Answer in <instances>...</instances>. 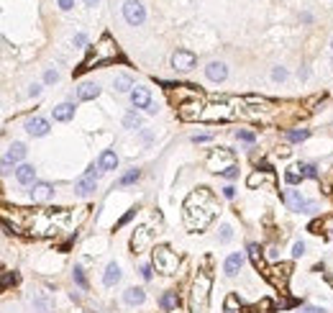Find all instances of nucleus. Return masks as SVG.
Instances as JSON below:
<instances>
[{
  "instance_id": "nucleus-1",
  "label": "nucleus",
  "mask_w": 333,
  "mask_h": 313,
  "mask_svg": "<svg viewBox=\"0 0 333 313\" xmlns=\"http://www.w3.org/2000/svg\"><path fill=\"white\" fill-rule=\"evenodd\" d=\"M80 218L82 216L74 218L69 208H44V211L13 208V229L31 231L36 236H56L62 231H72Z\"/></svg>"
},
{
  "instance_id": "nucleus-2",
  "label": "nucleus",
  "mask_w": 333,
  "mask_h": 313,
  "mask_svg": "<svg viewBox=\"0 0 333 313\" xmlns=\"http://www.w3.org/2000/svg\"><path fill=\"white\" fill-rule=\"evenodd\" d=\"M216 200L213 195H210V190L208 188H198V190H192L187 200H185V223H187V229H205L210 221L216 218Z\"/></svg>"
},
{
  "instance_id": "nucleus-3",
  "label": "nucleus",
  "mask_w": 333,
  "mask_h": 313,
  "mask_svg": "<svg viewBox=\"0 0 333 313\" xmlns=\"http://www.w3.org/2000/svg\"><path fill=\"white\" fill-rule=\"evenodd\" d=\"M113 59H118V44L113 41L111 34H103L100 41L95 44L93 49H90L87 59L80 64L77 74H82V72H87V69H93V67H100V64H108V62H113Z\"/></svg>"
},
{
  "instance_id": "nucleus-4",
  "label": "nucleus",
  "mask_w": 333,
  "mask_h": 313,
  "mask_svg": "<svg viewBox=\"0 0 333 313\" xmlns=\"http://www.w3.org/2000/svg\"><path fill=\"white\" fill-rule=\"evenodd\" d=\"M151 262H154L157 272H162V275H174L179 270V257L169 247H157L151 251Z\"/></svg>"
},
{
  "instance_id": "nucleus-5",
  "label": "nucleus",
  "mask_w": 333,
  "mask_h": 313,
  "mask_svg": "<svg viewBox=\"0 0 333 313\" xmlns=\"http://www.w3.org/2000/svg\"><path fill=\"white\" fill-rule=\"evenodd\" d=\"M231 167H236V157H233L231 149H213V152H210V157H208V170L210 172L223 175Z\"/></svg>"
},
{
  "instance_id": "nucleus-6",
  "label": "nucleus",
  "mask_w": 333,
  "mask_h": 313,
  "mask_svg": "<svg viewBox=\"0 0 333 313\" xmlns=\"http://www.w3.org/2000/svg\"><path fill=\"white\" fill-rule=\"evenodd\" d=\"M290 272H292V267L287 264V262H279V264H269L267 272H264V277H267L275 288L284 290V288H287V280H290Z\"/></svg>"
},
{
  "instance_id": "nucleus-7",
  "label": "nucleus",
  "mask_w": 333,
  "mask_h": 313,
  "mask_svg": "<svg viewBox=\"0 0 333 313\" xmlns=\"http://www.w3.org/2000/svg\"><path fill=\"white\" fill-rule=\"evenodd\" d=\"M210 288H213V277H210L208 272H198V277H195V285H192V303H195V306H205Z\"/></svg>"
},
{
  "instance_id": "nucleus-8",
  "label": "nucleus",
  "mask_w": 333,
  "mask_h": 313,
  "mask_svg": "<svg viewBox=\"0 0 333 313\" xmlns=\"http://www.w3.org/2000/svg\"><path fill=\"white\" fill-rule=\"evenodd\" d=\"M203 113H205V106L200 103V98L185 100V103H179V108H177V116L182 118V121H200Z\"/></svg>"
},
{
  "instance_id": "nucleus-9",
  "label": "nucleus",
  "mask_w": 333,
  "mask_h": 313,
  "mask_svg": "<svg viewBox=\"0 0 333 313\" xmlns=\"http://www.w3.org/2000/svg\"><path fill=\"white\" fill-rule=\"evenodd\" d=\"M151 242H154V231H149L146 226L136 229L133 236H131V249H133V254H141V251H146V249L151 247Z\"/></svg>"
},
{
  "instance_id": "nucleus-10",
  "label": "nucleus",
  "mask_w": 333,
  "mask_h": 313,
  "mask_svg": "<svg viewBox=\"0 0 333 313\" xmlns=\"http://www.w3.org/2000/svg\"><path fill=\"white\" fill-rule=\"evenodd\" d=\"M123 18L131 23V26H141L144 18H146V10L139 0H126L123 3Z\"/></svg>"
},
{
  "instance_id": "nucleus-11",
  "label": "nucleus",
  "mask_w": 333,
  "mask_h": 313,
  "mask_svg": "<svg viewBox=\"0 0 333 313\" xmlns=\"http://www.w3.org/2000/svg\"><path fill=\"white\" fill-rule=\"evenodd\" d=\"M231 116H233V111L221 100V103H213V106H205L203 121H228Z\"/></svg>"
},
{
  "instance_id": "nucleus-12",
  "label": "nucleus",
  "mask_w": 333,
  "mask_h": 313,
  "mask_svg": "<svg viewBox=\"0 0 333 313\" xmlns=\"http://www.w3.org/2000/svg\"><path fill=\"white\" fill-rule=\"evenodd\" d=\"M95 183H98V172H95V165H93V167H87V172L77 183H74V192H77V195H90V192L95 190Z\"/></svg>"
},
{
  "instance_id": "nucleus-13",
  "label": "nucleus",
  "mask_w": 333,
  "mask_h": 313,
  "mask_svg": "<svg viewBox=\"0 0 333 313\" xmlns=\"http://www.w3.org/2000/svg\"><path fill=\"white\" fill-rule=\"evenodd\" d=\"M284 200H287V205H290L292 211H305V213H313V211H315V203L305 200V198H302L297 190H287Z\"/></svg>"
},
{
  "instance_id": "nucleus-14",
  "label": "nucleus",
  "mask_w": 333,
  "mask_h": 313,
  "mask_svg": "<svg viewBox=\"0 0 333 313\" xmlns=\"http://www.w3.org/2000/svg\"><path fill=\"white\" fill-rule=\"evenodd\" d=\"M172 67L179 69V72L192 69V67H195V54L187 52V49H177V52L172 54Z\"/></svg>"
},
{
  "instance_id": "nucleus-15",
  "label": "nucleus",
  "mask_w": 333,
  "mask_h": 313,
  "mask_svg": "<svg viewBox=\"0 0 333 313\" xmlns=\"http://www.w3.org/2000/svg\"><path fill=\"white\" fill-rule=\"evenodd\" d=\"M23 157H26V146H23L21 141L10 144V146H8V152H5V157H3V172H8V170H10V165L21 162Z\"/></svg>"
},
{
  "instance_id": "nucleus-16",
  "label": "nucleus",
  "mask_w": 333,
  "mask_h": 313,
  "mask_svg": "<svg viewBox=\"0 0 333 313\" xmlns=\"http://www.w3.org/2000/svg\"><path fill=\"white\" fill-rule=\"evenodd\" d=\"M26 131L31 133V136H47L49 133V121L47 118H28V124H26Z\"/></svg>"
},
{
  "instance_id": "nucleus-17",
  "label": "nucleus",
  "mask_w": 333,
  "mask_h": 313,
  "mask_svg": "<svg viewBox=\"0 0 333 313\" xmlns=\"http://www.w3.org/2000/svg\"><path fill=\"white\" fill-rule=\"evenodd\" d=\"M52 185L49 183H34V188H31V200L34 203H47L49 198H52Z\"/></svg>"
},
{
  "instance_id": "nucleus-18",
  "label": "nucleus",
  "mask_w": 333,
  "mask_h": 313,
  "mask_svg": "<svg viewBox=\"0 0 333 313\" xmlns=\"http://www.w3.org/2000/svg\"><path fill=\"white\" fill-rule=\"evenodd\" d=\"M205 74H208V80H213V82H223L225 77H228V69H225L223 62H210L205 67Z\"/></svg>"
},
{
  "instance_id": "nucleus-19",
  "label": "nucleus",
  "mask_w": 333,
  "mask_h": 313,
  "mask_svg": "<svg viewBox=\"0 0 333 313\" xmlns=\"http://www.w3.org/2000/svg\"><path fill=\"white\" fill-rule=\"evenodd\" d=\"M131 100H133V106H136V108H149V103H151V93L146 90V87H133V90H131Z\"/></svg>"
},
{
  "instance_id": "nucleus-20",
  "label": "nucleus",
  "mask_w": 333,
  "mask_h": 313,
  "mask_svg": "<svg viewBox=\"0 0 333 313\" xmlns=\"http://www.w3.org/2000/svg\"><path fill=\"white\" fill-rule=\"evenodd\" d=\"M98 95H100V85H95V82H82L80 90H77L80 100H95Z\"/></svg>"
},
{
  "instance_id": "nucleus-21",
  "label": "nucleus",
  "mask_w": 333,
  "mask_h": 313,
  "mask_svg": "<svg viewBox=\"0 0 333 313\" xmlns=\"http://www.w3.org/2000/svg\"><path fill=\"white\" fill-rule=\"evenodd\" d=\"M16 180L23 183V185H31V183L36 180V170H34L31 165H18V170H16Z\"/></svg>"
},
{
  "instance_id": "nucleus-22",
  "label": "nucleus",
  "mask_w": 333,
  "mask_h": 313,
  "mask_svg": "<svg viewBox=\"0 0 333 313\" xmlns=\"http://www.w3.org/2000/svg\"><path fill=\"white\" fill-rule=\"evenodd\" d=\"M249 257H251V262H254V267L256 270H262V272H267V267L269 264H264V254H262V249H259V244H249Z\"/></svg>"
},
{
  "instance_id": "nucleus-23",
  "label": "nucleus",
  "mask_w": 333,
  "mask_h": 313,
  "mask_svg": "<svg viewBox=\"0 0 333 313\" xmlns=\"http://www.w3.org/2000/svg\"><path fill=\"white\" fill-rule=\"evenodd\" d=\"M98 167H100V170H115V167H118V157H115V152L105 149V152L100 154V159H98Z\"/></svg>"
},
{
  "instance_id": "nucleus-24",
  "label": "nucleus",
  "mask_w": 333,
  "mask_h": 313,
  "mask_svg": "<svg viewBox=\"0 0 333 313\" xmlns=\"http://www.w3.org/2000/svg\"><path fill=\"white\" fill-rule=\"evenodd\" d=\"M123 301H126L128 306H141V303L146 301V293H144L141 288H128L126 295H123Z\"/></svg>"
},
{
  "instance_id": "nucleus-25",
  "label": "nucleus",
  "mask_w": 333,
  "mask_h": 313,
  "mask_svg": "<svg viewBox=\"0 0 333 313\" xmlns=\"http://www.w3.org/2000/svg\"><path fill=\"white\" fill-rule=\"evenodd\" d=\"M120 280V267L115 264V262H111L108 267H105V275H103V282H105V285H115V282Z\"/></svg>"
},
{
  "instance_id": "nucleus-26",
  "label": "nucleus",
  "mask_w": 333,
  "mask_h": 313,
  "mask_svg": "<svg viewBox=\"0 0 333 313\" xmlns=\"http://www.w3.org/2000/svg\"><path fill=\"white\" fill-rule=\"evenodd\" d=\"M241 262H244V257H241L238 251H236V254H231L228 259H225V275H228V277L238 275V270H241Z\"/></svg>"
},
{
  "instance_id": "nucleus-27",
  "label": "nucleus",
  "mask_w": 333,
  "mask_h": 313,
  "mask_svg": "<svg viewBox=\"0 0 333 313\" xmlns=\"http://www.w3.org/2000/svg\"><path fill=\"white\" fill-rule=\"evenodd\" d=\"M72 116H74V106H72V103H62V106L54 108V118H56V121H69Z\"/></svg>"
},
{
  "instance_id": "nucleus-28",
  "label": "nucleus",
  "mask_w": 333,
  "mask_h": 313,
  "mask_svg": "<svg viewBox=\"0 0 333 313\" xmlns=\"http://www.w3.org/2000/svg\"><path fill=\"white\" fill-rule=\"evenodd\" d=\"M249 188H259V185H264V183H269V185H275V177L272 175H264V172H254V175H249Z\"/></svg>"
},
{
  "instance_id": "nucleus-29",
  "label": "nucleus",
  "mask_w": 333,
  "mask_h": 313,
  "mask_svg": "<svg viewBox=\"0 0 333 313\" xmlns=\"http://www.w3.org/2000/svg\"><path fill=\"white\" fill-rule=\"evenodd\" d=\"M223 311H225V313H241V311H244V308H241V301H238L236 293H228V295H225Z\"/></svg>"
},
{
  "instance_id": "nucleus-30",
  "label": "nucleus",
  "mask_w": 333,
  "mask_h": 313,
  "mask_svg": "<svg viewBox=\"0 0 333 313\" xmlns=\"http://www.w3.org/2000/svg\"><path fill=\"white\" fill-rule=\"evenodd\" d=\"M177 303H179L177 293H164V295L159 298V306H162V311H174V308H177Z\"/></svg>"
},
{
  "instance_id": "nucleus-31",
  "label": "nucleus",
  "mask_w": 333,
  "mask_h": 313,
  "mask_svg": "<svg viewBox=\"0 0 333 313\" xmlns=\"http://www.w3.org/2000/svg\"><path fill=\"white\" fill-rule=\"evenodd\" d=\"M113 85H115V90H118V93H128V90H131V85H133V80L128 77V74H118Z\"/></svg>"
},
{
  "instance_id": "nucleus-32",
  "label": "nucleus",
  "mask_w": 333,
  "mask_h": 313,
  "mask_svg": "<svg viewBox=\"0 0 333 313\" xmlns=\"http://www.w3.org/2000/svg\"><path fill=\"white\" fill-rule=\"evenodd\" d=\"M295 170H297V175H300V177H310V180H318V177H321L313 165H297Z\"/></svg>"
},
{
  "instance_id": "nucleus-33",
  "label": "nucleus",
  "mask_w": 333,
  "mask_h": 313,
  "mask_svg": "<svg viewBox=\"0 0 333 313\" xmlns=\"http://www.w3.org/2000/svg\"><path fill=\"white\" fill-rule=\"evenodd\" d=\"M123 126H126V128H139V126H141V116L136 113V111L126 113V118H123Z\"/></svg>"
},
{
  "instance_id": "nucleus-34",
  "label": "nucleus",
  "mask_w": 333,
  "mask_h": 313,
  "mask_svg": "<svg viewBox=\"0 0 333 313\" xmlns=\"http://www.w3.org/2000/svg\"><path fill=\"white\" fill-rule=\"evenodd\" d=\"M139 177H141V172H139V170H131V172H126L123 177H120V180H118V185H120V188H123V185H131V183H136V180H139Z\"/></svg>"
},
{
  "instance_id": "nucleus-35",
  "label": "nucleus",
  "mask_w": 333,
  "mask_h": 313,
  "mask_svg": "<svg viewBox=\"0 0 333 313\" xmlns=\"http://www.w3.org/2000/svg\"><path fill=\"white\" fill-rule=\"evenodd\" d=\"M236 139L246 141V144H254V141H256V133H254V131H246V128H238V131H236Z\"/></svg>"
},
{
  "instance_id": "nucleus-36",
  "label": "nucleus",
  "mask_w": 333,
  "mask_h": 313,
  "mask_svg": "<svg viewBox=\"0 0 333 313\" xmlns=\"http://www.w3.org/2000/svg\"><path fill=\"white\" fill-rule=\"evenodd\" d=\"M310 136V131L308 128H300V131H287V139H292V141H305Z\"/></svg>"
},
{
  "instance_id": "nucleus-37",
  "label": "nucleus",
  "mask_w": 333,
  "mask_h": 313,
  "mask_svg": "<svg viewBox=\"0 0 333 313\" xmlns=\"http://www.w3.org/2000/svg\"><path fill=\"white\" fill-rule=\"evenodd\" d=\"M74 282H77L80 288H87V280H85V272L80 270V267H74Z\"/></svg>"
},
{
  "instance_id": "nucleus-38",
  "label": "nucleus",
  "mask_w": 333,
  "mask_h": 313,
  "mask_svg": "<svg viewBox=\"0 0 333 313\" xmlns=\"http://www.w3.org/2000/svg\"><path fill=\"white\" fill-rule=\"evenodd\" d=\"M272 77H275L277 82L287 80V69H284V67H275V69H272Z\"/></svg>"
},
{
  "instance_id": "nucleus-39",
  "label": "nucleus",
  "mask_w": 333,
  "mask_h": 313,
  "mask_svg": "<svg viewBox=\"0 0 333 313\" xmlns=\"http://www.w3.org/2000/svg\"><path fill=\"white\" fill-rule=\"evenodd\" d=\"M231 236H233V229L225 223V226H221V242H231Z\"/></svg>"
},
{
  "instance_id": "nucleus-40",
  "label": "nucleus",
  "mask_w": 333,
  "mask_h": 313,
  "mask_svg": "<svg viewBox=\"0 0 333 313\" xmlns=\"http://www.w3.org/2000/svg\"><path fill=\"white\" fill-rule=\"evenodd\" d=\"M292 254H295V257H302V254H305V244H302V242H295V244H292Z\"/></svg>"
},
{
  "instance_id": "nucleus-41",
  "label": "nucleus",
  "mask_w": 333,
  "mask_h": 313,
  "mask_svg": "<svg viewBox=\"0 0 333 313\" xmlns=\"http://www.w3.org/2000/svg\"><path fill=\"white\" fill-rule=\"evenodd\" d=\"M56 77H59V74H56L54 69H47V74H44V82L52 85V82H56Z\"/></svg>"
},
{
  "instance_id": "nucleus-42",
  "label": "nucleus",
  "mask_w": 333,
  "mask_h": 313,
  "mask_svg": "<svg viewBox=\"0 0 333 313\" xmlns=\"http://www.w3.org/2000/svg\"><path fill=\"white\" fill-rule=\"evenodd\" d=\"M192 141H195V144H203V141H210V133H195V136H192Z\"/></svg>"
},
{
  "instance_id": "nucleus-43",
  "label": "nucleus",
  "mask_w": 333,
  "mask_h": 313,
  "mask_svg": "<svg viewBox=\"0 0 333 313\" xmlns=\"http://www.w3.org/2000/svg\"><path fill=\"white\" fill-rule=\"evenodd\" d=\"M284 180L290 183V185H295V183L300 180V175H297V172H287V175H284Z\"/></svg>"
},
{
  "instance_id": "nucleus-44",
  "label": "nucleus",
  "mask_w": 333,
  "mask_h": 313,
  "mask_svg": "<svg viewBox=\"0 0 333 313\" xmlns=\"http://www.w3.org/2000/svg\"><path fill=\"white\" fill-rule=\"evenodd\" d=\"M72 5H74V0H59V8L62 10H72Z\"/></svg>"
},
{
  "instance_id": "nucleus-45",
  "label": "nucleus",
  "mask_w": 333,
  "mask_h": 313,
  "mask_svg": "<svg viewBox=\"0 0 333 313\" xmlns=\"http://www.w3.org/2000/svg\"><path fill=\"white\" fill-rule=\"evenodd\" d=\"M139 272H141V277H144V280H151V267H149V264H144Z\"/></svg>"
},
{
  "instance_id": "nucleus-46",
  "label": "nucleus",
  "mask_w": 333,
  "mask_h": 313,
  "mask_svg": "<svg viewBox=\"0 0 333 313\" xmlns=\"http://www.w3.org/2000/svg\"><path fill=\"white\" fill-rule=\"evenodd\" d=\"M236 175H238V167H231V170H225V172H223V177H228V180H233Z\"/></svg>"
},
{
  "instance_id": "nucleus-47",
  "label": "nucleus",
  "mask_w": 333,
  "mask_h": 313,
  "mask_svg": "<svg viewBox=\"0 0 333 313\" xmlns=\"http://www.w3.org/2000/svg\"><path fill=\"white\" fill-rule=\"evenodd\" d=\"M41 93V85H31V87H28V95H31V98H36Z\"/></svg>"
},
{
  "instance_id": "nucleus-48",
  "label": "nucleus",
  "mask_w": 333,
  "mask_h": 313,
  "mask_svg": "<svg viewBox=\"0 0 333 313\" xmlns=\"http://www.w3.org/2000/svg\"><path fill=\"white\" fill-rule=\"evenodd\" d=\"M85 41H87L85 34H77V36H74V44H77V47H85Z\"/></svg>"
},
{
  "instance_id": "nucleus-49",
  "label": "nucleus",
  "mask_w": 333,
  "mask_h": 313,
  "mask_svg": "<svg viewBox=\"0 0 333 313\" xmlns=\"http://www.w3.org/2000/svg\"><path fill=\"white\" fill-rule=\"evenodd\" d=\"M223 195H225V198H233V195H236V190H233L231 185H225V188H223Z\"/></svg>"
},
{
  "instance_id": "nucleus-50",
  "label": "nucleus",
  "mask_w": 333,
  "mask_h": 313,
  "mask_svg": "<svg viewBox=\"0 0 333 313\" xmlns=\"http://www.w3.org/2000/svg\"><path fill=\"white\" fill-rule=\"evenodd\" d=\"M131 216H133V211H131V213H126L123 218H120V221L115 223V229H118V226H123V223H128V221H131Z\"/></svg>"
},
{
  "instance_id": "nucleus-51",
  "label": "nucleus",
  "mask_w": 333,
  "mask_h": 313,
  "mask_svg": "<svg viewBox=\"0 0 333 313\" xmlns=\"http://www.w3.org/2000/svg\"><path fill=\"white\" fill-rule=\"evenodd\" d=\"M146 113H149V116H154V113H157V103H154V100H151V103H149V108H146Z\"/></svg>"
},
{
  "instance_id": "nucleus-52",
  "label": "nucleus",
  "mask_w": 333,
  "mask_h": 313,
  "mask_svg": "<svg viewBox=\"0 0 333 313\" xmlns=\"http://www.w3.org/2000/svg\"><path fill=\"white\" fill-rule=\"evenodd\" d=\"M302 313H326V311H323V308H313V306H310V308H302Z\"/></svg>"
},
{
  "instance_id": "nucleus-53",
  "label": "nucleus",
  "mask_w": 333,
  "mask_h": 313,
  "mask_svg": "<svg viewBox=\"0 0 333 313\" xmlns=\"http://www.w3.org/2000/svg\"><path fill=\"white\" fill-rule=\"evenodd\" d=\"M100 0H85V5H98Z\"/></svg>"
}]
</instances>
